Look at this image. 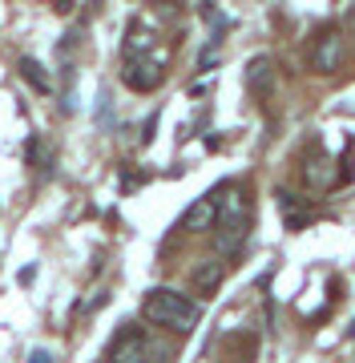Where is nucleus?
Masks as SVG:
<instances>
[{
	"label": "nucleus",
	"instance_id": "obj_1",
	"mask_svg": "<svg viewBox=\"0 0 355 363\" xmlns=\"http://www.w3.org/2000/svg\"><path fill=\"white\" fill-rule=\"evenodd\" d=\"M250 234V198L242 186H226L218 194V218H214V247L218 255H238Z\"/></svg>",
	"mask_w": 355,
	"mask_h": 363
},
{
	"label": "nucleus",
	"instance_id": "obj_2",
	"mask_svg": "<svg viewBox=\"0 0 355 363\" xmlns=\"http://www.w3.org/2000/svg\"><path fill=\"white\" fill-rule=\"evenodd\" d=\"M142 315L150 319L154 327H170L178 335H190L198 327V303L194 298L178 295L170 286H158V291H150L142 303Z\"/></svg>",
	"mask_w": 355,
	"mask_h": 363
},
{
	"label": "nucleus",
	"instance_id": "obj_3",
	"mask_svg": "<svg viewBox=\"0 0 355 363\" xmlns=\"http://www.w3.org/2000/svg\"><path fill=\"white\" fill-rule=\"evenodd\" d=\"M106 359L118 363H142V359H170V347L158 343L154 335H145L142 327H125L113 343L106 347Z\"/></svg>",
	"mask_w": 355,
	"mask_h": 363
},
{
	"label": "nucleus",
	"instance_id": "obj_4",
	"mask_svg": "<svg viewBox=\"0 0 355 363\" xmlns=\"http://www.w3.org/2000/svg\"><path fill=\"white\" fill-rule=\"evenodd\" d=\"M162 77H166V69H162V61H154L150 52H130V57H125L121 81H125L130 89H137V93H154V89L162 85Z\"/></svg>",
	"mask_w": 355,
	"mask_h": 363
},
{
	"label": "nucleus",
	"instance_id": "obj_5",
	"mask_svg": "<svg viewBox=\"0 0 355 363\" xmlns=\"http://www.w3.org/2000/svg\"><path fill=\"white\" fill-rule=\"evenodd\" d=\"M339 57H343V37L335 28L319 33V40L311 45V69L315 73H335L339 69Z\"/></svg>",
	"mask_w": 355,
	"mask_h": 363
},
{
	"label": "nucleus",
	"instance_id": "obj_6",
	"mask_svg": "<svg viewBox=\"0 0 355 363\" xmlns=\"http://www.w3.org/2000/svg\"><path fill=\"white\" fill-rule=\"evenodd\" d=\"M214 218H218V194H206L198 198L194 206L182 214V222H178V230L186 234H202V230H214Z\"/></svg>",
	"mask_w": 355,
	"mask_h": 363
},
{
	"label": "nucleus",
	"instance_id": "obj_7",
	"mask_svg": "<svg viewBox=\"0 0 355 363\" xmlns=\"http://www.w3.org/2000/svg\"><path fill=\"white\" fill-rule=\"evenodd\" d=\"M222 279H226V262H218V259L198 262V267H194V274H190V283H194V291H198V295H214Z\"/></svg>",
	"mask_w": 355,
	"mask_h": 363
},
{
	"label": "nucleus",
	"instance_id": "obj_8",
	"mask_svg": "<svg viewBox=\"0 0 355 363\" xmlns=\"http://www.w3.org/2000/svg\"><path fill=\"white\" fill-rule=\"evenodd\" d=\"M278 210H283V218H287V230H303V226L311 222V210L303 206L299 198H291L287 190H278Z\"/></svg>",
	"mask_w": 355,
	"mask_h": 363
},
{
	"label": "nucleus",
	"instance_id": "obj_9",
	"mask_svg": "<svg viewBox=\"0 0 355 363\" xmlns=\"http://www.w3.org/2000/svg\"><path fill=\"white\" fill-rule=\"evenodd\" d=\"M21 77H25L37 93H53V81H49L45 65H40V61H33V57H21Z\"/></svg>",
	"mask_w": 355,
	"mask_h": 363
},
{
	"label": "nucleus",
	"instance_id": "obj_10",
	"mask_svg": "<svg viewBox=\"0 0 355 363\" xmlns=\"http://www.w3.org/2000/svg\"><path fill=\"white\" fill-rule=\"evenodd\" d=\"M247 85L250 89H266V85H271V61H266V57H254L247 65Z\"/></svg>",
	"mask_w": 355,
	"mask_h": 363
},
{
	"label": "nucleus",
	"instance_id": "obj_11",
	"mask_svg": "<svg viewBox=\"0 0 355 363\" xmlns=\"http://www.w3.org/2000/svg\"><path fill=\"white\" fill-rule=\"evenodd\" d=\"M323 166H327V162L311 154V162H307V169H303V178L311 182V186H327V182H331V169H323Z\"/></svg>",
	"mask_w": 355,
	"mask_h": 363
},
{
	"label": "nucleus",
	"instance_id": "obj_12",
	"mask_svg": "<svg viewBox=\"0 0 355 363\" xmlns=\"http://www.w3.org/2000/svg\"><path fill=\"white\" fill-rule=\"evenodd\" d=\"M28 359H33V363H53V355H49V351H33V355H28Z\"/></svg>",
	"mask_w": 355,
	"mask_h": 363
},
{
	"label": "nucleus",
	"instance_id": "obj_13",
	"mask_svg": "<svg viewBox=\"0 0 355 363\" xmlns=\"http://www.w3.org/2000/svg\"><path fill=\"white\" fill-rule=\"evenodd\" d=\"M53 9H57V13H69V9H73V0H53Z\"/></svg>",
	"mask_w": 355,
	"mask_h": 363
},
{
	"label": "nucleus",
	"instance_id": "obj_14",
	"mask_svg": "<svg viewBox=\"0 0 355 363\" xmlns=\"http://www.w3.org/2000/svg\"><path fill=\"white\" fill-rule=\"evenodd\" d=\"M347 25H351V28H355V9H351V16H347Z\"/></svg>",
	"mask_w": 355,
	"mask_h": 363
}]
</instances>
